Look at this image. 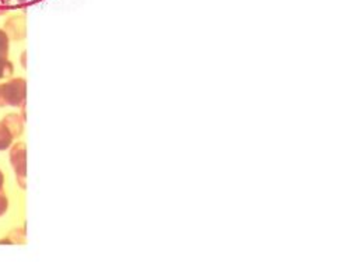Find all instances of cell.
Instances as JSON below:
<instances>
[]
</instances>
